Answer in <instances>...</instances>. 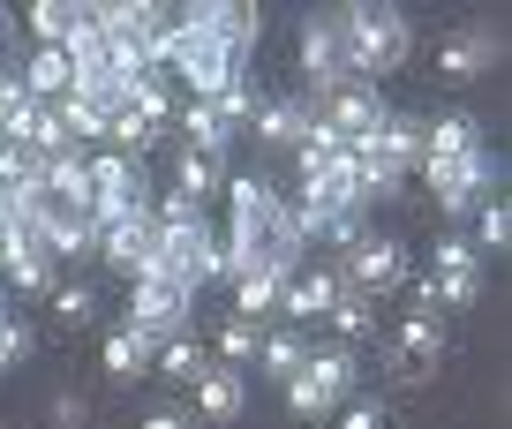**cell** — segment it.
<instances>
[{
    "mask_svg": "<svg viewBox=\"0 0 512 429\" xmlns=\"http://www.w3.org/2000/svg\"><path fill=\"white\" fill-rule=\"evenodd\" d=\"M264 16L256 8H234V0H211V8H189L181 23H166L159 68L189 83V98H219L226 83L241 76V53L256 46Z\"/></svg>",
    "mask_w": 512,
    "mask_h": 429,
    "instance_id": "obj_1",
    "label": "cell"
},
{
    "mask_svg": "<svg viewBox=\"0 0 512 429\" xmlns=\"http://www.w3.org/2000/svg\"><path fill=\"white\" fill-rule=\"evenodd\" d=\"M226 204H234V234H226V249H219V279H241V271H279V279H294V271H302L294 204L272 181L264 174L226 181Z\"/></svg>",
    "mask_w": 512,
    "mask_h": 429,
    "instance_id": "obj_2",
    "label": "cell"
},
{
    "mask_svg": "<svg viewBox=\"0 0 512 429\" xmlns=\"http://www.w3.org/2000/svg\"><path fill=\"white\" fill-rule=\"evenodd\" d=\"M347 46H354V76H392V68H407V53H415L407 8H392V0L347 8Z\"/></svg>",
    "mask_w": 512,
    "mask_h": 429,
    "instance_id": "obj_3",
    "label": "cell"
},
{
    "mask_svg": "<svg viewBox=\"0 0 512 429\" xmlns=\"http://www.w3.org/2000/svg\"><path fill=\"white\" fill-rule=\"evenodd\" d=\"M98 38L113 46V68L121 76H136V68H159V46H166V8H151V0H106V8H91Z\"/></svg>",
    "mask_w": 512,
    "mask_h": 429,
    "instance_id": "obj_4",
    "label": "cell"
},
{
    "mask_svg": "<svg viewBox=\"0 0 512 429\" xmlns=\"http://www.w3.org/2000/svg\"><path fill=\"white\" fill-rule=\"evenodd\" d=\"M302 76H309L317 98H339L347 83H362L354 76V46H347V8H317V16L302 23ZM317 98H309V106H317Z\"/></svg>",
    "mask_w": 512,
    "mask_h": 429,
    "instance_id": "obj_5",
    "label": "cell"
},
{
    "mask_svg": "<svg viewBox=\"0 0 512 429\" xmlns=\"http://www.w3.org/2000/svg\"><path fill=\"white\" fill-rule=\"evenodd\" d=\"M354 377H362V369H354V347H324L287 377V407L302 414V422H324V414H339L354 399Z\"/></svg>",
    "mask_w": 512,
    "mask_h": 429,
    "instance_id": "obj_6",
    "label": "cell"
},
{
    "mask_svg": "<svg viewBox=\"0 0 512 429\" xmlns=\"http://www.w3.org/2000/svg\"><path fill=\"white\" fill-rule=\"evenodd\" d=\"M144 279H174L181 294H196V286L219 279V241H211V226H159V241H151V271Z\"/></svg>",
    "mask_w": 512,
    "mask_h": 429,
    "instance_id": "obj_7",
    "label": "cell"
},
{
    "mask_svg": "<svg viewBox=\"0 0 512 429\" xmlns=\"http://www.w3.org/2000/svg\"><path fill=\"white\" fill-rule=\"evenodd\" d=\"M422 181H430L437 211L467 219V211H482L497 196V159H490V143H482V151H460V159H430V166H422Z\"/></svg>",
    "mask_w": 512,
    "mask_h": 429,
    "instance_id": "obj_8",
    "label": "cell"
},
{
    "mask_svg": "<svg viewBox=\"0 0 512 429\" xmlns=\"http://www.w3.org/2000/svg\"><path fill=\"white\" fill-rule=\"evenodd\" d=\"M189 317H196V294H181L174 279H128V324L144 339H181L189 332Z\"/></svg>",
    "mask_w": 512,
    "mask_h": 429,
    "instance_id": "obj_9",
    "label": "cell"
},
{
    "mask_svg": "<svg viewBox=\"0 0 512 429\" xmlns=\"http://www.w3.org/2000/svg\"><path fill=\"white\" fill-rule=\"evenodd\" d=\"M497 61H505V31H497V23H460V31L437 46V76L445 83H475V76H490Z\"/></svg>",
    "mask_w": 512,
    "mask_h": 429,
    "instance_id": "obj_10",
    "label": "cell"
},
{
    "mask_svg": "<svg viewBox=\"0 0 512 429\" xmlns=\"http://www.w3.org/2000/svg\"><path fill=\"white\" fill-rule=\"evenodd\" d=\"M339 279H347L354 294H369V302H377L384 286L407 279V249H400L392 234H362V241L347 249V264H339Z\"/></svg>",
    "mask_w": 512,
    "mask_h": 429,
    "instance_id": "obj_11",
    "label": "cell"
},
{
    "mask_svg": "<svg viewBox=\"0 0 512 429\" xmlns=\"http://www.w3.org/2000/svg\"><path fill=\"white\" fill-rule=\"evenodd\" d=\"M384 113H392V106H384V98L369 91V83H347L339 98H324V113H317V121L332 128V136L347 143V151H362V143L377 136V121H384Z\"/></svg>",
    "mask_w": 512,
    "mask_h": 429,
    "instance_id": "obj_12",
    "label": "cell"
},
{
    "mask_svg": "<svg viewBox=\"0 0 512 429\" xmlns=\"http://www.w3.org/2000/svg\"><path fill=\"white\" fill-rule=\"evenodd\" d=\"M151 241H159L151 211H136V219H113V226H98V256H106V271H121V279H144V271H151Z\"/></svg>",
    "mask_w": 512,
    "mask_h": 429,
    "instance_id": "obj_13",
    "label": "cell"
},
{
    "mask_svg": "<svg viewBox=\"0 0 512 429\" xmlns=\"http://www.w3.org/2000/svg\"><path fill=\"white\" fill-rule=\"evenodd\" d=\"M339 294H347L339 264H302V271L287 279V294H279V317H287V324H309V317H324Z\"/></svg>",
    "mask_w": 512,
    "mask_h": 429,
    "instance_id": "obj_14",
    "label": "cell"
},
{
    "mask_svg": "<svg viewBox=\"0 0 512 429\" xmlns=\"http://www.w3.org/2000/svg\"><path fill=\"white\" fill-rule=\"evenodd\" d=\"M437 362H445V324L407 309L400 332H392V369H400V377H430Z\"/></svg>",
    "mask_w": 512,
    "mask_h": 429,
    "instance_id": "obj_15",
    "label": "cell"
},
{
    "mask_svg": "<svg viewBox=\"0 0 512 429\" xmlns=\"http://www.w3.org/2000/svg\"><path fill=\"white\" fill-rule=\"evenodd\" d=\"M196 414L204 422H241L249 414V377L241 369H226V362H204V377H196Z\"/></svg>",
    "mask_w": 512,
    "mask_h": 429,
    "instance_id": "obj_16",
    "label": "cell"
},
{
    "mask_svg": "<svg viewBox=\"0 0 512 429\" xmlns=\"http://www.w3.org/2000/svg\"><path fill=\"white\" fill-rule=\"evenodd\" d=\"M256 143H272V151H294V143L317 128V106L309 98H256Z\"/></svg>",
    "mask_w": 512,
    "mask_h": 429,
    "instance_id": "obj_17",
    "label": "cell"
},
{
    "mask_svg": "<svg viewBox=\"0 0 512 429\" xmlns=\"http://www.w3.org/2000/svg\"><path fill=\"white\" fill-rule=\"evenodd\" d=\"M354 159H384V166H400V174H415V166H422V121H415V113H384L377 136H369Z\"/></svg>",
    "mask_w": 512,
    "mask_h": 429,
    "instance_id": "obj_18",
    "label": "cell"
},
{
    "mask_svg": "<svg viewBox=\"0 0 512 429\" xmlns=\"http://www.w3.org/2000/svg\"><path fill=\"white\" fill-rule=\"evenodd\" d=\"M181 151H196V159H226V143H234V128L219 121V106L211 98H181Z\"/></svg>",
    "mask_w": 512,
    "mask_h": 429,
    "instance_id": "obj_19",
    "label": "cell"
},
{
    "mask_svg": "<svg viewBox=\"0 0 512 429\" xmlns=\"http://www.w3.org/2000/svg\"><path fill=\"white\" fill-rule=\"evenodd\" d=\"M460 151H482V121L475 113H437V121H422V166L430 159H460Z\"/></svg>",
    "mask_w": 512,
    "mask_h": 429,
    "instance_id": "obj_20",
    "label": "cell"
},
{
    "mask_svg": "<svg viewBox=\"0 0 512 429\" xmlns=\"http://www.w3.org/2000/svg\"><path fill=\"white\" fill-rule=\"evenodd\" d=\"M128 113H144L151 128H166V121L181 113L174 76H166V68H136V76H128Z\"/></svg>",
    "mask_w": 512,
    "mask_h": 429,
    "instance_id": "obj_21",
    "label": "cell"
},
{
    "mask_svg": "<svg viewBox=\"0 0 512 429\" xmlns=\"http://www.w3.org/2000/svg\"><path fill=\"white\" fill-rule=\"evenodd\" d=\"M151 362H159V339H144L136 324L121 317V324L106 332V377H121V384H128V377H144Z\"/></svg>",
    "mask_w": 512,
    "mask_h": 429,
    "instance_id": "obj_22",
    "label": "cell"
},
{
    "mask_svg": "<svg viewBox=\"0 0 512 429\" xmlns=\"http://www.w3.org/2000/svg\"><path fill=\"white\" fill-rule=\"evenodd\" d=\"M0 279H16V294H53V286H61V264H53L38 241H16L8 264H0Z\"/></svg>",
    "mask_w": 512,
    "mask_h": 429,
    "instance_id": "obj_23",
    "label": "cell"
},
{
    "mask_svg": "<svg viewBox=\"0 0 512 429\" xmlns=\"http://www.w3.org/2000/svg\"><path fill=\"white\" fill-rule=\"evenodd\" d=\"M256 362H264V377H279V384H287L294 369L309 362V332H302V324H279V332H264V347H256Z\"/></svg>",
    "mask_w": 512,
    "mask_h": 429,
    "instance_id": "obj_24",
    "label": "cell"
},
{
    "mask_svg": "<svg viewBox=\"0 0 512 429\" xmlns=\"http://www.w3.org/2000/svg\"><path fill=\"white\" fill-rule=\"evenodd\" d=\"M61 53H68V68H76V76H121V68H113V46L98 38V23H91V8H83V23L68 31Z\"/></svg>",
    "mask_w": 512,
    "mask_h": 429,
    "instance_id": "obj_25",
    "label": "cell"
},
{
    "mask_svg": "<svg viewBox=\"0 0 512 429\" xmlns=\"http://www.w3.org/2000/svg\"><path fill=\"white\" fill-rule=\"evenodd\" d=\"M279 294H287V279H279V271H241V279H234V317L264 324V317L279 309Z\"/></svg>",
    "mask_w": 512,
    "mask_h": 429,
    "instance_id": "obj_26",
    "label": "cell"
},
{
    "mask_svg": "<svg viewBox=\"0 0 512 429\" xmlns=\"http://www.w3.org/2000/svg\"><path fill=\"white\" fill-rule=\"evenodd\" d=\"M324 324H332V332H339V347H354V339H369V332H377V302H369V294H354V286H347V294H339V302L324 309Z\"/></svg>",
    "mask_w": 512,
    "mask_h": 429,
    "instance_id": "obj_27",
    "label": "cell"
},
{
    "mask_svg": "<svg viewBox=\"0 0 512 429\" xmlns=\"http://www.w3.org/2000/svg\"><path fill=\"white\" fill-rule=\"evenodd\" d=\"M23 23H31V38H38V46H53V53H61V46H68V31L83 23V8H68V0H38V8H23Z\"/></svg>",
    "mask_w": 512,
    "mask_h": 429,
    "instance_id": "obj_28",
    "label": "cell"
},
{
    "mask_svg": "<svg viewBox=\"0 0 512 429\" xmlns=\"http://www.w3.org/2000/svg\"><path fill=\"white\" fill-rule=\"evenodd\" d=\"M174 189L196 196V204H204V196H219V189H226V159H196V151H181V159H174Z\"/></svg>",
    "mask_w": 512,
    "mask_h": 429,
    "instance_id": "obj_29",
    "label": "cell"
},
{
    "mask_svg": "<svg viewBox=\"0 0 512 429\" xmlns=\"http://www.w3.org/2000/svg\"><path fill=\"white\" fill-rule=\"evenodd\" d=\"M430 286H437V309H475V302H482V264L430 271Z\"/></svg>",
    "mask_w": 512,
    "mask_h": 429,
    "instance_id": "obj_30",
    "label": "cell"
},
{
    "mask_svg": "<svg viewBox=\"0 0 512 429\" xmlns=\"http://www.w3.org/2000/svg\"><path fill=\"white\" fill-rule=\"evenodd\" d=\"M256 347H264V324H249V317H226L219 324V362L226 369H249Z\"/></svg>",
    "mask_w": 512,
    "mask_h": 429,
    "instance_id": "obj_31",
    "label": "cell"
},
{
    "mask_svg": "<svg viewBox=\"0 0 512 429\" xmlns=\"http://www.w3.org/2000/svg\"><path fill=\"white\" fill-rule=\"evenodd\" d=\"M490 249V256H505L512 249V211H505V196H490V204L475 211V256Z\"/></svg>",
    "mask_w": 512,
    "mask_h": 429,
    "instance_id": "obj_32",
    "label": "cell"
},
{
    "mask_svg": "<svg viewBox=\"0 0 512 429\" xmlns=\"http://www.w3.org/2000/svg\"><path fill=\"white\" fill-rule=\"evenodd\" d=\"M46 302H53V317H61L68 332H83V324H98V286H53Z\"/></svg>",
    "mask_w": 512,
    "mask_h": 429,
    "instance_id": "obj_33",
    "label": "cell"
},
{
    "mask_svg": "<svg viewBox=\"0 0 512 429\" xmlns=\"http://www.w3.org/2000/svg\"><path fill=\"white\" fill-rule=\"evenodd\" d=\"M159 369H166L174 384H196V377H204V347H196L189 332H181V339H166V347H159Z\"/></svg>",
    "mask_w": 512,
    "mask_h": 429,
    "instance_id": "obj_34",
    "label": "cell"
},
{
    "mask_svg": "<svg viewBox=\"0 0 512 429\" xmlns=\"http://www.w3.org/2000/svg\"><path fill=\"white\" fill-rule=\"evenodd\" d=\"M211 106H219V121H226V128H234V136H241V128H249V121H256V91H249V83H241V76H234V83H226V91H219V98H211Z\"/></svg>",
    "mask_w": 512,
    "mask_h": 429,
    "instance_id": "obj_35",
    "label": "cell"
},
{
    "mask_svg": "<svg viewBox=\"0 0 512 429\" xmlns=\"http://www.w3.org/2000/svg\"><path fill=\"white\" fill-rule=\"evenodd\" d=\"M0 354H8V369L31 362V354H38V332H31V324H16V317H0Z\"/></svg>",
    "mask_w": 512,
    "mask_h": 429,
    "instance_id": "obj_36",
    "label": "cell"
},
{
    "mask_svg": "<svg viewBox=\"0 0 512 429\" xmlns=\"http://www.w3.org/2000/svg\"><path fill=\"white\" fill-rule=\"evenodd\" d=\"M362 234H369V226H362V211H332V219L317 226V241H332V249H354Z\"/></svg>",
    "mask_w": 512,
    "mask_h": 429,
    "instance_id": "obj_37",
    "label": "cell"
},
{
    "mask_svg": "<svg viewBox=\"0 0 512 429\" xmlns=\"http://www.w3.org/2000/svg\"><path fill=\"white\" fill-rule=\"evenodd\" d=\"M196 219H204V204H196V196H181V189H166V196H159V219H151V226H196Z\"/></svg>",
    "mask_w": 512,
    "mask_h": 429,
    "instance_id": "obj_38",
    "label": "cell"
},
{
    "mask_svg": "<svg viewBox=\"0 0 512 429\" xmlns=\"http://www.w3.org/2000/svg\"><path fill=\"white\" fill-rule=\"evenodd\" d=\"M460 264H475V241H460V234L437 241V264H430V271H460Z\"/></svg>",
    "mask_w": 512,
    "mask_h": 429,
    "instance_id": "obj_39",
    "label": "cell"
},
{
    "mask_svg": "<svg viewBox=\"0 0 512 429\" xmlns=\"http://www.w3.org/2000/svg\"><path fill=\"white\" fill-rule=\"evenodd\" d=\"M53 422H61V429H83V422H91V407H83L76 392H53Z\"/></svg>",
    "mask_w": 512,
    "mask_h": 429,
    "instance_id": "obj_40",
    "label": "cell"
},
{
    "mask_svg": "<svg viewBox=\"0 0 512 429\" xmlns=\"http://www.w3.org/2000/svg\"><path fill=\"white\" fill-rule=\"evenodd\" d=\"M339 429H384V407H377V399H354V407H347V422H339Z\"/></svg>",
    "mask_w": 512,
    "mask_h": 429,
    "instance_id": "obj_41",
    "label": "cell"
},
{
    "mask_svg": "<svg viewBox=\"0 0 512 429\" xmlns=\"http://www.w3.org/2000/svg\"><path fill=\"white\" fill-rule=\"evenodd\" d=\"M136 429H196V422H189V414H174V407H159V414H144Z\"/></svg>",
    "mask_w": 512,
    "mask_h": 429,
    "instance_id": "obj_42",
    "label": "cell"
},
{
    "mask_svg": "<svg viewBox=\"0 0 512 429\" xmlns=\"http://www.w3.org/2000/svg\"><path fill=\"white\" fill-rule=\"evenodd\" d=\"M0 46H8V8H0Z\"/></svg>",
    "mask_w": 512,
    "mask_h": 429,
    "instance_id": "obj_43",
    "label": "cell"
},
{
    "mask_svg": "<svg viewBox=\"0 0 512 429\" xmlns=\"http://www.w3.org/2000/svg\"><path fill=\"white\" fill-rule=\"evenodd\" d=\"M0 317H8V294H0Z\"/></svg>",
    "mask_w": 512,
    "mask_h": 429,
    "instance_id": "obj_44",
    "label": "cell"
},
{
    "mask_svg": "<svg viewBox=\"0 0 512 429\" xmlns=\"http://www.w3.org/2000/svg\"><path fill=\"white\" fill-rule=\"evenodd\" d=\"M0 369H8V354H0Z\"/></svg>",
    "mask_w": 512,
    "mask_h": 429,
    "instance_id": "obj_45",
    "label": "cell"
}]
</instances>
